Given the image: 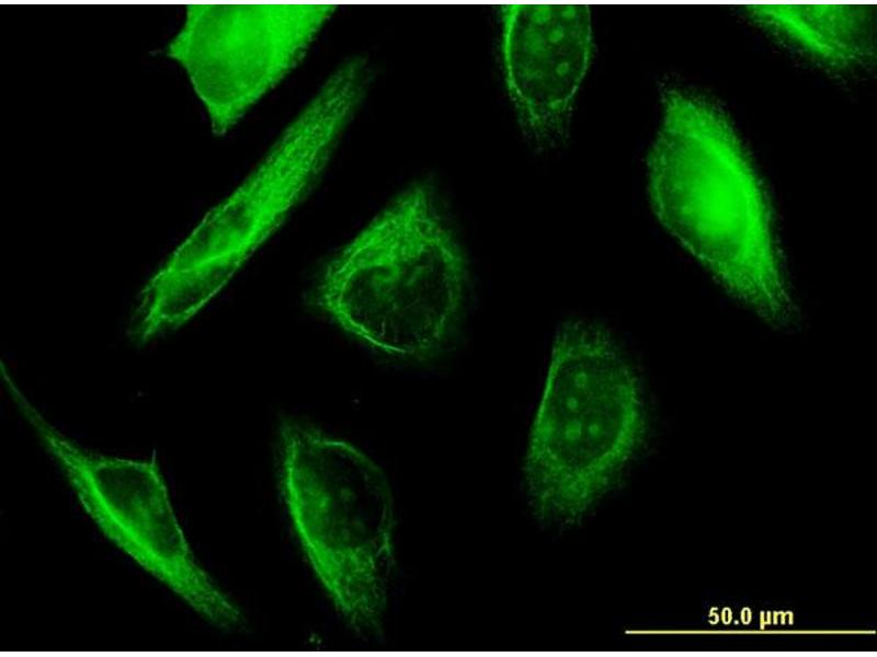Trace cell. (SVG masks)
<instances>
[{
  "instance_id": "6da1fadb",
  "label": "cell",
  "mask_w": 877,
  "mask_h": 657,
  "mask_svg": "<svg viewBox=\"0 0 877 657\" xmlns=\"http://www.w3.org/2000/svg\"><path fill=\"white\" fill-rule=\"evenodd\" d=\"M661 223L733 296L784 325L794 306L753 166L725 115L704 97L665 93L648 157Z\"/></svg>"
},
{
  "instance_id": "7a4b0ae2",
  "label": "cell",
  "mask_w": 877,
  "mask_h": 657,
  "mask_svg": "<svg viewBox=\"0 0 877 657\" xmlns=\"http://www.w3.org/2000/svg\"><path fill=\"white\" fill-rule=\"evenodd\" d=\"M466 285V260L437 189L419 178L326 262L310 302L373 349L425 360L453 337Z\"/></svg>"
},
{
  "instance_id": "3957f363",
  "label": "cell",
  "mask_w": 877,
  "mask_h": 657,
  "mask_svg": "<svg viewBox=\"0 0 877 657\" xmlns=\"http://www.w3.org/2000/svg\"><path fill=\"white\" fill-rule=\"evenodd\" d=\"M280 442L286 506L315 575L351 626L377 632L395 566L386 474L354 445L303 420H284Z\"/></svg>"
},
{
  "instance_id": "277c9868",
  "label": "cell",
  "mask_w": 877,
  "mask_h": 657,
  "mask_svg": "<svg viewBox=\"0 0 877 657\" xmlns=\"http://www.w3.org/2000/svg\"><path fill=\"white\" fill-rule=\"evenodd\" d=\"M638 380L601 326L557 331L525 473L537 511L572 520L611 486L643 435Z\"/></svg>"
},
{
  "instance_id": "5b68a950",
  "label": "cell",
  "mask_w": 877,
  "mask_h": 657,
  "mask_svg": "<svg viewBox=\"0 0 877 657\" xmlns=\"http://www.w3.org/2000/svg\"><path fill=\"white\" fill-rule=\"evenodd\" d=\"M1 376L100 532L207 622L238 626L241 611L196 560L156 456L127 459L83 448L39 413L5 367Z\"/></svg>"
},
{
  "instance_id": "8992f818",
  "label": "cell",
  "mask_w": 877,
  "mask_h": 657,
  "mask_svg": "<svg viewBox=\"0 0 877 657\" xmlns=\"http://www.w3.org/2000/svg\"><path fill=\"white\" fill-rule=\"evenodd\" d=\"M332 4L191 3L163 48L225 136L304 60Z\"/></svg>"
},
{
  "instance_id": "52a82bcc",
  "label": "cell",
  "mask_w": 877,
  "mask_h": 657,
  "mask_svg": "<svg viewBox=\"0 0 877 657\" xmlns=\"http://www.w3.org/2000/svg\"><path fill=\"white\" fill-rule=\"evenodd\" d=\"M501 50L508 90L524 125L540 140L556 139L591 58L589 7L503 5Z\"/></svg>"
},
{
  "instance_id": "ba28073f",
  "label": "cell",
  "mask_w": 877,
  "mask_h": 657,
  "mask_svg": "<svg viewBox=\"0 0 877 657\" xmlns=\"http://www.w3.org/2000/svg\"><path fill=\"white\" fill-rule=\"evenodd\" d=\"M764 28L833 68H850L873 54V15L858 4H772L750 7Z\"/></svg>"
}]
</instances>
